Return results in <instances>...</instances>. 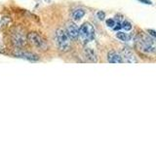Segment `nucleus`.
Returning a JSON list of instances; mask_svg holds the SVG:
<instances>
[{
	"label": "nucleus",
	"mask_w": 156,
	"mask_h": 146,
	"mask_svg": "<svg viewBox=\"0 0 156 146\" xmlns=\"http://www.w3.org/2000/svg\"><path fill=\"white\" fill-rule=\"evenodd\" d=\"M107 61H108V62H110V63H122V62H124L122 57L119 55L118 53H116L114 51H111L108 53V55H107Z\"/></svg>",
	"instance_id": "1a4fd4ad"
},
{
	"label": "nucleus",
	"mask_w": 156,
	"mask_h": 146,
	"mask_svg": "<svg viewBox=\"0 0 156 146\" xmlns=\"http://www.w3.org/2000/svg\"><path fill=\"white\" fill-rule=\"evenodd\" d=\"M55 41L58 50L66 52L70 49V38L65 29H58L55 34Z\"/></svg>",
	"instance_id": "f257e3e1"
},
{
	"label": "nucleus",
	"mask_w": 156,
	"mask_h": 146,
	"mask_svg": "<svg viewBox=\"0 0 156 146\" xmlns=\"http://www.w3.org/2000/svg\"><path fill=\"white\" fill-rule=\"evenodd\" d=\"M147 32H148V34H149L150 36H152V37L156 38V31H155V30H153V29H148Z\"/></svg>",
	"instance_id": "dca6fc26"
},
{
	"label": "nucleus",
	"mask_w": 156,
	"mask_h": 146,
	"mask_svg": "<svg viewBox=\"0 0 156 146\" xmlns=\"http://www.w3.org/2000/svg\"><path fill=\"white\" fill-rule=\"evenodd\" d=\"M79 37L83 43L92 41L95 37V28L90 23H84L79 28Z\"/></svg>",
	"instance_id": "7ed1b4c3"
},
{
	"label": "nucleus",
	"mask_w": 156,
	"mask_h": 146,
	"mask_svg": "<svg viewBox=\"0 0 156 146\" xmlns=\"http://www.w3.org/2000/svg\"><path fill=\"white\" fill-rule=\"evenodd\" d=\"M97 17L99 18L101 21H104L105 18V12H102V11H100V12H98L97 13Z\"/></svg>",
	"instance_id": "2eb2a0df"
},
{
	"label": "nucleus",
	"mask_w": 156,
	"mask_h": 146,
	"mask_svg": "<svg viewBox=\"0 0 156 146\" xmlns=\"http://www.w3.org/2000/svg\"><path fill=\"white\" fill-rule=\"evenodd\" d=\"M116 37L119 39L121 41H124V42H127L130 40V35H128V33H125V32H117L116 33Z\"/></svg>",
	"instance_id": "f8f14e48"
},
{
	"label": "nucleus",
	"mask_w": 156,
	"mask_h": 146,
	"mask_svg": "<svg viewBox=\"0 0 156 146\" xmlns=\"http://www.w3.org/2000/svg\"><path fill=\"white\" fill-rule=\"evenodd\" d=\"M13 43L17 47H23L26 45V38L22 32H16L13 35Z\"/></svg>",
	"instance_id": "6e6552de"
},
{
	"label": "nucleus",
	"mask_w": 156,
	"mask_h": 146,
	"mask_svg": "<svg viewBox=\"0 0 156 146\" xmlns=\"http://www.w3.org/2000/svg\"><path fill=\"white\" fill-rule=\"evenodd\" d=\"M84 54H85L86 57H87L90 61H92V62H96V61H98V57H97V55H96L95 51H94V50H92L91 48H86L85 50H84Z\"/></svg>",
	"instance_id": "9d476101"
},
{
	"label": "nucleus",
	"mask_w": 156,
	"mask_h": 146,
	"mask_svg": "<svg viewBox=\"0 0 156 146\" xmlns=\"http://www.w3.org/2000/svg\"><path fill=\"white\" fill-rule=\"evenodd\" d=\"M121 28H123L124 30H126V31L131 30V29H132V24L128 21H124L123 23H121Z\"/></svg>",
	"instance_id": "ddd939ff"
},
{
	"label": "nucleus",
	"mask_w": 156,
	"mask_h": 146,
	"mask_svg": "<svg viewBox=\"0 0 156 146\" xmlns=\"http://www.w3.org/2000/svg\"><path fill=\"white\" fill-rule=\"evenodd\" d=\"M139 1H140L141 3H144V4H149V5L152 4V2H151L150 0H139Z\"/></svg>",
	"instance_id": "f3484780"
},
{
	"label": "nucleus",
	"mask_w": 156,
	"mask_h": 146,
	"mask_svg": "<svg viewBox=\"0 0 156 146\" xmlns=\"http://www.w3.org/2000/svg\"><path fill=\"white\" fill-rule=\"evenodd\" d=\"M122 57H124L125 60L124 61L126 62H130V63H133V62H138V60L136 58L135 55L133 54L131 50H129L128 48H125L123 49V51H122Z\"/></svg>",
	"instance_id": "0eeeda50"
},
{
	"label": "nucleus",
	"mask_w": 156,
	"mask_h": 146,
	"mask_svg": "<svg viewBox=\"0 0 156 146\" xmlns=\"http://www.w3.org/2000/svg\"><path fill=\"white\" fill-rule=\"evenodd\" d=\"M27 39L29 43H30L33 47L39 49V50H46L48 47L47 42L44 40L38 33H35V32L29 33L27 35Z\"/></svg>",
	"instance_id": "20e7f679"
},
{
	"label": "nucleus",
	"mask_w": 156,
	"mask_h": 146,
	"mask_svg": "<svg viewBox=\"0 0 156 146\" xmlns=\"http://www.w3.org/2000/svg\"><path fill=\"white\" fill-rule=\"evenodd\" d=\"M15 56L20 58H23L26 61H37L39 60V57L36 54H33L31 52H24V51H18L15 53Z\"/></svg>",
	"instance_id": "39448f33"
},
{
	"label": "nucleus",
	"mask_w": 156,
	"mask_h": 146,
	"mask_svg": "<svg viewBox=\"0 0 156 146\" xmlns=\"http://www.w3.org/2000/svg\"><path fill=\"white\" fill-rule=\"evenodd\" d=\"M66 33L68 37L70 38V40H76L79 37V28L75 23H68L66 26Z\"/></svg>",
	"instance_id": "423d86ee"
},
{
	"label": "nucleus",
	"mask_w": 156,
	"mask_h": 146,
	"mask_svg": "<svg viewBox=\"0 0 156 146\" xmlns=\"http://www.w3.org/2000/svg\"><path fill=\"white\" fill-rule=\"evenodd\" d=\"M84 16H85V10L83 9H76L71 14V17L74 21H79Z\"/></svg>",
	"instance_id": "9b49d317"
},
{
	"label": "nucleus",
	"mask_w": 156,
	"mask_h": 146,
	"mask_svg": "<svg viewBox=\"0 0 156 146\" xmlns=\"http://www.w3.org/2000/svg\"><path fill=\"white\" fill-rule=\"evenodd\" d=\"M136 46L145 53H156V38L152 36H143L136 40Z\"/></svg>",
	"instance_id": "f03ea898"
},
{
	"label": "nucleus",
	"mask_w": 156,
	"mask_h": 146,
	"mask_svg": "<svg viewBox=\"0 0 156 146\" xmlns=\"http://www.w3.org/2000/svg\"><path fill=\"white\" fill-rule=\"evenodd\" d=\"M115 21L113 19H106V26H109V27H112L113 28V26H115Z\"/></svg>",
	"instance_id": "4468645a"
}]
</instances>
